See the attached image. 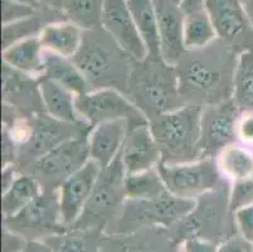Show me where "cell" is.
I'll list each match as a JSON object with an SVG mask.
<instances>
[{
	"label": "cell",
	"instance_id": "obj_1",
	"mask_svg": "<svg viewBox=\"0 0 253 252\" xmlns=\"http://www.w3.org/2000/svg\"><path fill=\"white\" fill-rule=\"evenodd\" d=\"M211 46L188 50L194 54H184L174 66L184 103L207 106L232 99L237 59L225 50H211Z\"/></svg>",
	"mask_w": 253,
	"mask_h": 252
},
{
	"label": "cell",
	"instance_id": "obj_2",
	"mask_svg": "<svg viewBox=\"0 0 253 252\" xmlns=\"http://www.w3.org/2000/svg\"><path fill=\"white\" fill-rule=\"evenodd\" d=\"M71 59L86 78L89 91L115 89L127 92L134 61L102 27L84 32L81 47Z\"/></svg>",
	"mask_w": 253,
	"mask_h": 252
},
{
	"label": "cell",
	"instance_id": "obj_3",
	"mask_svg": "<svg viewBox=\"0 0 253 252\" xmlns=\"http://www.w3.org/2000/svg\"><path fill=\"white\" fill-rule=\"evenodd\" d=\"M126 94L149 121L185 105L179 91L175 67L164 61L146 58L132 62Z\"/></svg>",
	"mask_w": 253,
	"mask_h": 252
},
{
	"label": "cell",
	"instance_id": "obj_4",
	"mask_svg": "<svg viewBox=\"0 0 253 252\" xmlns=\"http://www.w3.org/2000/svg\"><path fill=\"white\" fill-rule=\"evenodd\" d=\"M203 106L185 103L149 121L162 152V161L179 164L201 159Z\"/></svg>",
	"mask_w": 253,
	"mask_h": 252
},
{
	"label": "cell",
	"instance_id": "obj_5",
	"mask_svg": "<svg viewBox=\"0 0 253 252\" xmlns=\"http://www.w3.org/2000/svg\"><path fill=\"white\" fill-rule=\"evenodd\" d=\"M156 168L168 192L186 200H197L214 191L222 175L213 158H201L179 164L160 161Z\"/></svg>",
	"mask_w": 253,
	"mask_h": 252
},
{
	"label": "cell",
	"instance_id": "obj_6",
	"mask_svg": "<svg viewBox=\"0 0 253 252\" xmlns=\"http://www.w3.org/2000/svg\"><path fill=\"white\" fill-rule=\"evenodd\" d=\"M76 108L89 128L107 121L126 120L130 129L149 124L146 115L124 92L101 89L76 96Z\"/></svg>",
	"mask_w": 253,
	"mask_h": 252
},
{
	"label": "cell",
	"instance_id": "obj_7",
	"mask_svg": "<svg viewBox=\"0 0 253 252\" xmlns=\"http://www.w3.org/2000/svg\"><path fill=\"white\" fill-rule=\"evenodd\" d=\"M88 160L87 138L84 139L82 135H76L34 160L32 177L36 178L41 186L59 187Z\"/></svg>",
	"mask_w": 253,
	"mask_h": 252
},
{
	"label": "cell",
	"instance_id": "obj_8",
	"mask_svg": "<svg viewBox=\"0 0 253 252\" xmlns=\"http://www.w3.org/2000/svg\"><path fill=\"white\" fill-rule=\"evenodd\" d=\"M126 172L120 155L105 169H101L91 197L77 221L84 225L96 226L105 223L126 201Z\"/></svg>",
	"mask_w": 253,
	"mask_h": 252
},
{
	"label": "cell",
	"instance_id": "obj_9",
	"mask_svg": "<svg viewBox=\"0 0 253 252\" xmlns=\"http://www.w3.org/2000/svg\"><path fill=\"white\" fill-rule=\"evenodd\" d=\"M241 111L234 101L228 100L203 106L202 112L201 158H213L237 139V122Z\"/></svg>",
	"mask_w": 253,
	"mask_h": 252
},
{
	"label": "cell",
	"instance_id": "obj_10",
	"mask_svg": "<svg viewBox=\"0 0 253 252\" xmlns=\"http://www.w3.org/2000/svg\"><path fill=\"white\" fill-rule=\"evenodd\" d=\"M204 9L227 47L241 52L253 48V24L241 0H206Z\"/></svg>",
	"mask_w": 253,
	"mask_h": 252
},
{
	"label": "cell",
	"instance_id": "obj_11",
	"mask_svg": "<svg viewBox=\"0 0 253 252\" xmlns=\"http://www.w3.org/2000/svg\"><path fill=\"white\" fill-rule=\"evenodd\" d=\"M197 208V201L167 193L153 200H126L123 205V222L136 225H164L190 216Z\"/></svg>",
	"mask_w": 253,
	"mask_h": 252
},
{
	"label": "cell",
	"instance_id": "obj_12",
	"mask_svg": "<svg viewBox=\"0 0 253 252\" xmlns=\"http://www.w3.org/2000/svg\"><path fill=\"white\" fill-rule=\"evenodd\" d=\"M102 28L132 61L140 62L148 58V50L126 0H105Z\"/></svg>",
	"mask_w": 253,
	"mask_h": 252
},
{
	"label": "cell",
	"instance_id": "obj_13",
	"mask_svg": "<svg viewBox=\"0 0 253 252\" xmlns=\"http://www.w3.org/2000/svg\"><path fill=\"white\" fill-rule=\"evenodd\" d=\"M101 166L89 159L81 169L73 173L58 187V202L63 226L77 223L91 197Z\"/></svg>",
	"mask_w": 253,
	"mask_h": 252
},
{
	"label": "cell",
	"instance_id": "obj_14",
	"mask_svg": "<svg viewBox=\"0 0 253 252\" xmlns=\"http://www.w3.org/2000/svg\"><path fill=\"white\" fill-rule=\"evenodd\" d=\"M158 15L160 50L165 63L175 66L186 53L184 46L185 13L178 4L170 0H154Z\"/></svg>",
	"mask_w": 253,
	"mask_h": 252
},
{
	"label": "cell",
	"instance_id": "obj_15",
	"mask_svg": "<svg viewBox=\"0 0 253 252\" xmlns=\"http://www.w3.org/2000/svg\"><path fill=\"white\" fill-rule=\"evenodd\" d=\"M120 158L126 174L153 169L162 161V152L150 124L140 125L128 130Z\"/></svg>",
	"mask_w": 253,
	"mask_h": 252
},
{
	"label": "cell",
	"instance_id": "obj_16",
	"mask_svg": "<svg viewBox=\"0 0 253 252\" xmlns=\"http://www.w3.org/2000/svg\"><path fill=\"white\" fill-rule=\"evenodd\" d=\"M130 125L126 120H116L98 124L91 128L88 142L89 159L97 163L101 169L111 165L120 155Z\"/></svg>",
	"mask_w": 253,
	"mask_h": 252
},
{
	"label": "cell",
	"instance_id": "obj_17",
	"mask_svg": "<svg viewBox=\"0 0 253 252\" xmlns=\"http://www.w3.org/2000/svg\"><path fill=\"white\" fill-rule=\"evenodd\" d=\"M39 95L45 114L58 121L72 125H88L78 114L76 108V96L66 87L48 78L38 83ZM89 126V125H88Z\"/></svg>",
	"mask_w": 253,
	"mask_h": 252
},
{
	"label": "cell",
	"instance_id": "obj_18",
	"mask_svg": "<svg viewBox=\"0 0 253 252\" xmlns=\"http://www.w3.org/2000/svg\"><path fill=\"white\" fill-rule=\"evenodd\" d=\"M33 121V134L28 144L23 145L27 158L37 160L61 143L73 138V126L80 125L66 124L50 116H41ZM84 126V125H82Z\"/></svg>",
	"mask_w": 253,
	"mask_h": 252
},
{
	"label": "cell",
	"instance_id": "obj_19",
	"mask_svg": "<svg viewBox=\"0 0 253 252\" xmlns=\"http://www.w3.org/2000/svg\"><path fill=\"white\" fill-rule=\"evenodd\" d=\"M44 48L39 37H31L3 50V63L31 77L44 75Z\"/></svg>",
	"mask_w": 253,
	"mask_h": 252
},
{
	"label": "cell",
	"instance_id": "obj_20",
	"mask_svg": "<svg viewBox=\"0 0 253 252\" xmlns=\"http://www.w3.org/2000/svg\"><path fill=\"white\" fill-rule=\"evenodd\" d=\"M84 32L75 23L66 20L48 23L38 37L44 50L66 58H73L82 45Z\"/></svg>",
	"mask_w": 253,
	"mask_h": 252
},
{
	"label": "cell",
	"instance_id": "obj_21",
	"mask_svg": "<svg viewBox=\"0 0 253 252\" xmlns=\"http://www.w3.org/2000/svg\"><path fill=\"white\" fill-rule=\"evenodd\" d=\"M15 223L34 230H52L63 225L59 211L58 192L42 193L17 216L11 217Z\"/></svg>",
	"mask_w": 253,
	"mask_h": 252
},
{
	"label": "cell",
	"instance_id": "obj_22",
	"mask_svg": "<svg viewBox=\"0 0 253 252\" xmlns=\"http://www.w3.org/2000/svg\"><path fill=\"white\" fill-rule=\"evenodd\" d=\"M140 36L148 50V58L163 61L158 15L154 0H126Z\"/></svg>",
	"mask_w": 253,
	"mask_h": 252
},
{
	"label": "cell",
	"instance_id": "obj_23",
	"mask_svg": "<svg viewBox=\"0 0 253 252\" xmlns=\"http://www.w3.org/2000/svg\"><path fill=\"white\" fill-rule=\"evenodd\" d=\"M44 62L45 68L42 78H48L59 83L77 96L89 92L86 78L72 59L45 50Z\"/></svg>",
	"mask_w": 253,
	"mask_h": 252
},
{
	"label": "cell",
	"instance_id": "obj_24",
	"mask_svg": "<svg viewBox=\"0 0 253 252\" xmlns=\"http://www.w3.org/2000/svg\"><path fill=\"white\" fill-rule=\"evenodd\" d=\"M43 193L42 186L32 175H18L10 188L3 193L1 211L6 219L17 216Z\"/></svg>",
	"mask_w": 253,
	"mask_h": 252
},
{
	"label": "cell",
	"instance_id": "obj_25",
	"mask_svg": "<svg viewBox=\"0 0 253 252\" xmlns=\"http://www.w3.org/2000/svg\"><path fill=\"white\" fill-rule=\"evenodd\" d=\"M217 38L218 34L215 28L206 9H198L185 13L184 46L186 50H204Z\"/></svg>",
	"mask_w": 253,
	"mask_h": 252
},
{
	"label": "cell",
	"instance_id": "obj_26",
	"mask_svg": "<svg viewBox=\"0 0 253 252\" xmlns=\"http://www.w3.org/2000/svg\"><path fill=\"white\" fill-rule=\"evenodd\" d=\"M232 100L241 112H253V48L238 54L234 69Z\"/></svg>",
	"mask_w": 253,
	"mask_h": 252
},
{
	"label": "cell",
	"instance_id": "obj_27",
	"mask_svg": "<svg viewBox=\"0 0 253 252\" xmlns=\"http://www.w3.org/2000/svg\"><path fill=\"white\" fill-rule=\"evenodd\" d=\"M217 165L220 174L232 182L253 178V154L245 145L234 143L222 150Z\"/></svg>",
	"mask_w": 253,
	"mask_h": 252
},
{
	"label": "cell",
	"instance_id": "obj_28",
	"mask_svg": "<svg viewBox=\"0 0 253 252\" xmlns=\"http://www.w3.org/2000/svg\"><path fill=\"white\" fill-rule=\"evenodd\" d=\"M126 200H153L169 193L159 174L158 168L126 174Z\"/></svg>",
	"mask_w": 253,
	"mask_h": 252
},
{
	"label": "cell",
	"instance_id": "obj_29",
	"mask_svg": "<svg viewBox=\"0 0 253 252\" xmlns=\"http://www.w3.org/2000/svg\"><path fill=\"white\" fill-rule=\"evenodd\" d=\"M105 0H64L62 13L84 31L102 27Z\"/></svg>",
	"mask_w": 253,
	"mask_h": 252
},
{
	"label": "cell",
	"instance_id": "obj_30",
	"mask_svg": "<svg viewBox=\"0 0 253 252\" xmlns=\"http://www.w3.org/2000/svg\"><path fill=\"white\" fill-rule=\"evenodd\" d=\"M44 25L36 15L19 22L3 25V50L25 38L39 36Z\"/></svg>",
	"mask_w": 253,
	"mask_h": 252
},
{
	"label": "cell",
	"instance_id": "obj_31",
	"mask_svg": "<svg viewBox=\"0 0 253 252\" xmlns=\"http://www.w3.org/2000/svg\"><path fill=\"white\" fill-rule=\"evenodd\" d=\"M253 204V178L232 182L228 196V208L232 212Z\"/></svg>",
	"mask_w": 253,
	"mask_h": 252
},
{
	"label": "cell",
	"instance_id": "obj_32",
	"mask_svg": "<svg viewBox=\"0 0 253 252\" xmlns=\"http://www.w3.org/2000/svg\"><path fill=\"white\" fill-rule=\"evenodd\" d=\"M36 9L15 0H3V25L33 17L37 14Z\"/></svg>",
	"mask_w": 253,
	"mask_h": 252
},
{
	"label": "cell",
	"instance_id": "obj_33",
	"mask_svg": "<svg viewBox=\"0 0 253 252\" xmlns=\"http://www.w3.org/2000/svg\"><path fill=\"white\" fill-rule=\"evenodd\" d=\"M234 218L241 237L253 244V204L234 212Z\"/></svg>",
	"mask_w": 253,
	"mask_h": 252
},
{
	"label": "cell",
	"instance_id": "obj_34",
	"mask_svg": "<svg viewBox=\"0 0 253 252\" xmlns=\"http://www.w3.org/2000/svg\"><path fill=\"white\" fill-rule=\"evenodd\" d=\"M237 139L246 147L253 145V112H241L237 122Z\"/></svg>",
	"mask_w": 253,
	"mask_h": 252
},
{
	"label": "cell",
	"instance_id": "obj_35",
	"mask_svg": "<svg viewBox=\"0 0 253 252\" xmlns=\"http://www.w3.org/2000/svg\"><path fill=\"white\" fill-rule=\"evenodd\" d=\"M1 152H3V158H1V164H3V168L9 165H13L17 159L18 155V147L17 143L14 142V139L11 138L10 133H9L8 128L3 126V130H1Z\"/></svg>",
	"mask_w": 253,
	"mask_h": 252
},
{
	"label": "cell",
	"instance_id": "obj_36",
	"mask_svg": "<svg viewBox=\"0 0 253 252\" xmlns=\"http://www.w3.org/2000/svg\"><path fill=\"white\" fill-rule=\"evenodd\" d=\"M27 244L23 235L11 231L8 226L3 228V252H23Z\"/></svg>",
	"mask_w": 253,
	"mask_h": 252
},
{
	"label": "cell",
	"instance_id": "obj_37",
	"mask_svg": "<svg viewBox=\"0 0 253 252\" xmlns=\"http://www.w3.org/2000/svg\"><path fill=\"white\" fill-rule=\"evenodd\" d=\"M183 250L184 252H219V247L214 244L197 237L186 240L183 245Z\"/></svg>",
	"mask_w": 253,
	"mask_h": 252
},
{
	"label": "cell",
	"instance_id": "obj_38",
	"mask_svg": "<svg viewBox=\"0 0 253 252\" xmlns=\"http://www.w3.org/2000/svg\"><path fill=\"white\" fill-rule=\"evenodd\" d=\"M219 252H253L252 244L243 240L242 237L229 240L219 247Z\"/></svg>",
	"mask_w": 253,
	"mask_h": 252
},
{
	"label": "cell",
	"instance_id": "obj_39",
	"mask_svg": "<svg viewBox=\"0 0 253 252\" xmlns=\"http://www.w3.org/2000/svg\"><path fill=\"white\" fill-rule=\"evenodd\" d=\"M18 175L19 174L15 170L14 165H9L3 168V170H1V193H4V192H6L10 188L11 184L14 183Z\"/></svg>",
	"mask_w": 253,
	"mask_h": 252
},
{
	"label": "cell",
	"instance_id": "obj_40",
	"mask_svg": "<svg viewBox=\"0 0 253 252\" xmlns=\"http://www.w3.org/2000/svg\"><path fill=\"white\" fill-rule=\"evenodd\" d=\"M23 252H53V250L47 244L42 241H28Z\"/></svg>",
	"mask_w": 253,
	"mask_h": 252
},
{
	"label": "cell",
	"instance_id": "obj_41",
	"mask_svg": "<svg viewBox=\"0 0 253 252\" xmlns=\"http://www.w3.org/2000/svg\"><path fill=\"white\" fill-rule=\"evenodd\" d=\"M204 1L206 0H184L183 4H181V9H183L185 13L193 10H198V9L204 8Z\"/></svg>",
	"mask_w": 253,
	"mask_h": 252
},
{
	"label": "cell",
	"instance_id": "obj_42",
	"mask_svg": "<svg viewBox=\"0 0 253 252\" xmlns=\"http://www.w3.org/2000/svg\"><path fill=\"white\" fill-rule=\"evenodd\" d=\"M39 1L47 8L52 9V10H62L64 0H39Z\"/></svg>",
	"mask_w": 253,
	"mask_h": 252
},
{
	"label": "cell",
	"instance_id": "obj_43",
	"mask_svg": "<svg viewBox=\"0 0 253 252\" xmlns=\"http://www.w3.org/2000/svg\"><path fill=\"white\" fill-rule=\"evenodd\" d=\"M15 1H19V3H23V4H27V5L33 6V8H37V6L41 4V1H39V0H15Z\"/></svg>",
	"mask_w": 253,
	"mask_h": 252
},
{
	"label": "cell",
	"instance_id": "obj_44",
	"mask_svg": "<svg viewBox=\"0 0 253 252\" xmlns=\"http://www.w3.org/2000/svg\"><path fill=\"white\" fill-rule=\"evenodd\" d=\"M170 1H171V3H174V4H178V5H181L184 0H170Z\"/></svg>",
	"mask_w": 253,
	"mask_h": 252
},
{
	"label": "cell",
	"instance_id": "obj_45",
	"mask_svg": "<svg viewBox=\"0 0 253 252\" xmlns=\"http://www.w3.org/2000/svg\"><path fill=\"white\" fill-rule=\"evenodd\" d=\"M178 252H184V250H183V247H181V250H180V251H178Z\"/></svg>",
	"mask_w": 253,
	"mask_h": 252
},
{
	"label": "cell",
	"instance_id": "obj_46",
	"mask_svg": "<svg viewBox=\"0 0 253 252\" xmlns=\"http://www.w3.org/2000/svg\"><path fill=\"white\" fill-rule=\"evenodd\" d=\"M252 251H253V244H252Z\"/></svg>",
	"mask_w": 253,
	"mask_h": 252
}]
</instances>
